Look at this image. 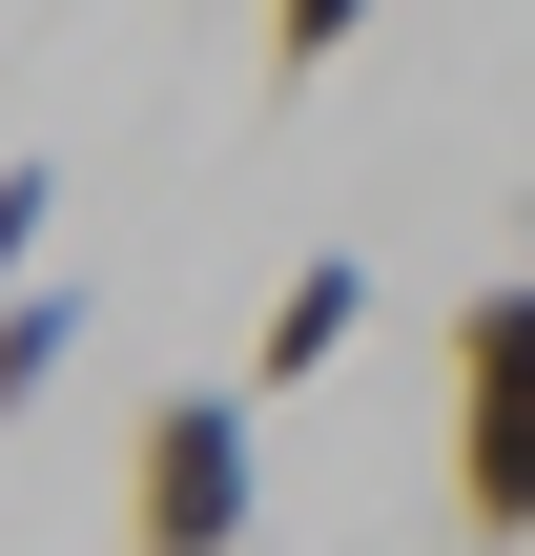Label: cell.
<instances>
[{"label":"cell","instance_id":"obj_4","mask_svg":"<svg viewBox=\"0 0 535 556\" xmlns=\"http://www.w3.org/2000/svg\"><path fill=\"white\" fill-rule=\"evenodd\" d=\"M62 351H82V289H21V309H0V413H41Z\"/></svg>","mask_w":535,"mask_h":556},{"label":"cell","instance_id":"obj_2","mask_svg":"<svg viewBox=\"0 0 535 556\" xmlns=\"http://www.w3.org/2000/svg\"><path fill=\"white\" fill-rule=\"evenodd\" d=\"M268 516V413L247 392H144L124 433V556H247Z\"/></svg>","mask_w":535,"mask_h":556},{"label":"cell","instance_id":"obj_3","mask_svg":"<svg viewBox=\"0 0 535 556\" xmlns=\"http://www.w3.org/2000/svg\"><path fill=\"white\" fill-rule=\"evenodd\" d=\"M351 330H371V268H351V248H309V268L268 289V330H247V371H227V392L268 413V392H309V371H351Z\"/></svg>","mask_w":535,"mask_h":556},{"label":"cell","instance_id":"obj_5","mask_svg":"<svg viewBox=\"0 0 535 556\" xmlns=\"http://www.w3.org/2000/svg\"><path fill=\"white\" fill-rule=\"evenodd\" d=\"M351 41H371V0H268V83H330Z\"/></svg>","mask_w":535,"mask_h":556},{"label":"cell","instance_id":"obj_6","mask_svg":"<svg viewBox=\"0 0 535 556\" xmlns=\"http://www.w3.org/2000/svg\"><path fill=\"white\" fill-rule=\"evenodd\" d=\"M41 206H62V165H0V309L41 289Z\"/></svg>","mask_w":535,"mask_h":556},{"label":"cell","instance_id":"obj_1","mask_svg":"<svg viewBox=\"0 0 535 556\" xmlns=\"http://www.w3.org/2000/svg\"><path fill=\"white\" fill-rule=\"evenodd\" d=\"M454 536L535 556V268H495L454 309Z\"/></svg>","mask_w":535,"mask_h":556}]
</instances>
